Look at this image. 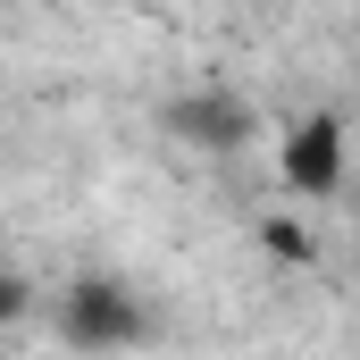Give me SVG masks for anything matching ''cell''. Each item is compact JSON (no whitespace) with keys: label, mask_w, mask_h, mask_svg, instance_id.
<instances>
[{"label":"cell","mask_w":360,"mask_h":360,"mask_svg":"<svg viewBox=\"0 0 360 360\" xmlns=\"http://www.w3.org/2000/svg\"><path fill=\"white\" fill-rule=\"evenodd\" d=\"M260 252L285 260V269H310V260H319V243H310V226H302V218H260Z\"/></svg>","instance_id":"277c9868"},{"label":"cell","mask_w":360,"mask_h":360,"mask_svg":"<svg viewBox=\"0 0 360 360\" xmlns=\"http://www.w3.org/2000/svg\"><path fill=\"white\" fill-rule=\"evenodd\" d=\"M344 160H352V126L344 109H302L276 143V184L293 201H335L344 193Z\"/></svg>","instance_id":"7a4b0ae2"},{"label":"cell","mask_w":360,"mask_h":360,"mask_svg":"<svg viewBox=\"0 0 360 360\" xmlns=\"http://www.w3.org/2000/svg\"><path fill=\"white\" fill-rule=\"evenodd\" d=\"M269 8H293V0H269Z\"/></svg>","instance_id":"8992f818"},{"label":"cell","mask_w":360,"mask_h":360,"mask_svg":"<svg viewBox=\"0 0 360 360\" xmlns=\"http://www.w3.org/2000/svg\"><path fill=\"white\" fill-rule=\"evenodd\" d=\"M51 327H59L68 352H84V360L151 344V310H143V293H134L126 276H76V285L51 302Z\"/></svg>","instance_id":"6da1fadb"},{"label":"cell","mask_w":360,"mask_h":360,"mask_svg":"<svg viewBox=\"0 0 360 360\" xmlns=\"http://www.w3.org/2000/svg\"><path fill=\"white\" fill-rule=\"evenodd\" d=\"M117 8H126V0H117Z\"/></svg>","instance_id":"52a82bcc"},{"label":"cell","mask_w":360,"mask_h":360,"mask_svg":"<svg viewBox=\"0 0 360 360\" xmlns=\"http://www.w3.org/2000/svg\"><path fill=\"white\" fill-rule=\"evenodd\" d=\"M25 310H34V285H25L17 269H0V327H17Z\"/></svg>","instance_id":"5b68a950"},{"label":"cell","mask_w":360,"mask_h":360,"mask_svg":"<svg viewBox=\"0 0 360 360\" xmlns=\"http://www.w3.org/2000/svg\"><path fill=\"white\" fill-rule=\"evenodd\" d=\"M252 101L243 92H226V84H193L176 92V101H160V134L168 143H184V151H201V160H226V151H243L252 143Z\"/></svg>","instance_id":"3957f363"}]
</instances>
